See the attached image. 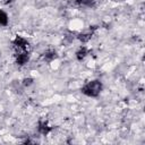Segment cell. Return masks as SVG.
<instances>
[{
    "label": "cell",
    "mask_w": 145,
    "mask_h": 145,
    "mask_svg": "<svg viewBox=\"0 0 145 145\" xmlns=\"http://www.w3.org/2000/svg\"><path fill=\"white\" fill-rule=\"evenodd\" d=\"M102 89H103L102 82L100 79H93V80L85 83L82 86L80 92L88 97H97L100 95V93L102 92Z\"/></svg>",
    "instance_id": "cell-1"
},
{
    "label": "cell",
    "mask_w": 145,
    "mask_h": 145,
    "mask_svg": "<svg viewBox=\"0 0 145 145\" xmlns=\"http://www.w3.org/2000/svg\"><path fill=\"white\" fill-rule=\"evenodd\" d=\"M12 46L15 52H20V51H29V42L20 36V35H16L15 39L12 40Z\"/></svg>",
    "instance_id": "cell-2"
},
{
    "label": "cell",
    "mask_w": 145,
    "mask_h": 145,
    "mask_svg": "<svg viewBox=\"0 0 145 145\" xmlns=\"http://www.w3.org/2000/svg\"><path fill=\"white\" fill-rule=\"evenodd\" d=\"M31 51H20V52H15V61L18 66H25L31 57Z\"/></svg>",
    "instance_id": "cell-3"
},
{
    "label": "cell",
    "mask_w": 145,
    "mask_h": 145,
    "mask_svg": "<svg viewBox=\"0 0 145 145\" xmlns=\"http://www.w3.org/2000/svg\"><path fill=\"white\" fill-rule=\"evenodd\" d=\"M52 129H53V127H51L46 120H42V119L39 120V122H37V131H39L41 135L46 136Z\"/></svg>",
    "instance_id": "cell-4"
},
{
    "label": "cell",
    "mask_w": 145,
    "mask_h": 145,
    "mask_svg": "<svg viewBox=\"0 0 145 145\" xmlns=\"http://www.w3.org/2000/svg\"><path fill=\"white\" fill-rule=\"evenodd\" d=\"M95 29H96V26H89V29H88L87 32H84V33L78 34V35H77V39H78L82 43H86V42H88V41L92 39V36H93Z\"/></svg>",
    "instance_id": "cell-5"
},
{
    "label": "cell",
    "mask_w": 145,
    "mask_h": 145,
    "mask_svg": "<svg viewBox=\"0 0 145 145\" xmlns=\"http://www.w3.org/2000/svg\"><path fill=\"white\" fill-rule=\"evenodd\" d=\"M74 2L78 7H85V8H95L96 6L95 0H74Z\"/></svg>",
    "instance_id": "cell-6"
},
{
    "label": "cell",
    "mask_w": 145,
    "mask_h": 145,
    "mask_svg": "<svg viewBox=\"0 0 145 145\" xmlns=\"http://www.w3.org/2000/svg\"><path fill=\"white\" fill-rule=\"evenodd\" d=\"M57 57H58V56H57V52H56L54 50H51V49L46 50V51H45V52H43V54H42L43 60H44V61H46V62H50V61L54 60Z\"/></svg>",
    "instance_id": "cell-7"
},
{
    "label": "cell",
    "mask_w": 145,
    "mask_h": 145,
    "mask_svg": "<svg viewBox=\"0 0 145 145\" xmlns=\"http://www.w3.org/2000/svg\"><path fill=\"white\" fill-rule=\"evenodd\" d=\"M87 54H88L87 48H86V46H80V48L76 51V59H77L78 61H82V60H84V59L86 58Z\"/></svg>",
    "instance_id": "cell-8"
},
{
    "label": "cell",
    "mask_w": 145,
    "mask_h": 145,
    "mask_svg": "<svg viewBox=\"0 0 145 145\" xmlns=\"http://www.w3.org/2000/svg\"><path fill=\"white\" fill-rule=\"evenodd\" d=\"M8 20H9L8 15L3 10L0 9V26H7L8 25Z\"/></svg>",
    "instance_id": "cell-9"
},
{
    "label": "cell",
    "mask_w": 145,
    "mask_h": 145,
    "mask_svg": "<svg viewBox=\"0 0 145 145\" xmlns=\"http://www.w3.org/2000/svg\"><path fill=\"white\" fill-rule=\"evenodd\" d=\"M33 83H34V79H33V78H31V77H27V78H24V79H23V85H24V86H26V87L31 86Z\"/></svg>",
    "instance_id": "cell-10"
},
{
    "label": "cell",
    "mask_w": 145,
    "mask_h": 145,
    "mask_svg": "<svg viewBox=\"0 0 145 145\" xmlns=\"http://www.w3.org/2000/svg\"><path fill=\"white\" fill-rule=\"evenodd\" d=\"M5 1H6V2H7V3H8V2H10V1H11V0H5Z\"/></svg>",
    "instance_id": "cell-11"
}]
</instances>
